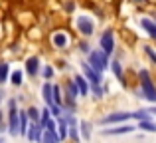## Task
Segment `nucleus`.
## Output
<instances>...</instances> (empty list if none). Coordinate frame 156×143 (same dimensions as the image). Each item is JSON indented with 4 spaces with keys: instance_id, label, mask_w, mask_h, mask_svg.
<instances>
[{
    "instance_id": "obj_1",
    "label": "nucleus",
    "mask_w": 156,
    "mask_h": 143,
    "mask_svg": "<svg viewBox=\"0 0 156 143\" xmlns=\"http://www.w3.org/2000/svg\"><path fill=\"white\" fill-rule=\"evenodd\" d=\"M138 80H140V97L148 100L150 103H156V85L152 81L148 70H140L138 72Z\"/></svg>"
},
{
    "instance_id": "obj_2",
    "label": "nucleus",
    "mask_w": 156,
    "mask_h": 143,
    "mask_svg": "<svg viewBox=\"0 0 156 143\" xmlns=\"http://www.w3.org/2000/svg\"><path fill=\"white\" fill-rule=\"evenodd\" d=\"M8 133L20 135V109L16 100H8Z\"/></svg>"
},
{
    "instance_id": "obj_3",
    "label": "nucleus",
    "mask_w": 156,
    "mask_h": 143,
    "mask_svg": "<svg viewBox=\"0 0 156 143\" xmlns=\"http://www.w3.org/2000/svg\"><path fill=\"white\" fill-rule=\"evenodd\" d=\"M87 62L91 64L97 72H105L107 68L111 66L109 64V54H107L103 48H101V50H91L87 54Z\"/></svg>"
},
{
    "instance_id": "obj_4",
    "label": "nucleus",
    "mask_w": 156,
    "mask_h": 143,
    "mask_svg": "<svg viewBox=\"0 0 156 143\" xmlns=\"http://www.w3.org/2000/svg\"><path fill=\"white\" fill-rule=\"evenodd\" d=\"M75 26H77V30H79V34H83L85 38H89V36L95 34V22H93V18L87 16V14H79L75 18Z\"/></svg>"
},
{
    "instance_id": "obj_5",
    "label": "nucleus",
    "mask_w": 156,
    "mask_h": 143,
    "mask_svg": "<svg viewBox=\"0 0 156 143\" xmlns=\"http://www.w3.org/2000/svg\"><path fill=\"white\" fill-rule=\"evenodd\" d=\"M134 119V111H113L109 115L101 117L99 123L101 125H109V123H126V121Z\"/></svg>"
},
{
    "instance_id": "obj_6",
    "label": "nucleus",
    "mask_w": 156,
    "mask_h": 143,
    "mask_svg": "<svg viewBox=\"0 0 156 143\" xmlns=\"http://www.w3.org/2000/svg\"><path fill=\"white\" fill-rule=\"evenodd\" d=\"M99 48H103V50H105L109 56L115 52V32H113V28H107L103 34H101V38H99Z\"/></svg>"
},
{
    "instance_id": "obj_7",
    "label": "nucleus",
    "mask_w": 156,
    "mask_h": 143,
    "mask_svg": "<svg viewBox=\"0 0 156 143\" xmlns=\"http://www.w3.org/2000/svg\"><path fill=\"white\" fill-rule=\"evenodd\" d=\"M134 129H138V125H130L129 121L126 123H119L117 127H107L103 129V135H126V133H133Z\"/></svg>"
},
{
    "instance_id": "obj_8",
    "label": "nucleus",
    "mask_w": 156,
    "mask_h": 143,
    "mask_svg": "<svg viewBox=\"0 0 156 143\" xmlns=\"http://www.w3.org/2000/svg\"><path fill=\"white\" fill-rule=\"evenodd\" d=\"M79 66H81V70H83V73L89 77L91 84H101V81H103V72H97L89 62H81Z\"/></svg>"
},
{
    "instance_id": "obj_9",
    "label": "nucleus",
    "mask_w": 156,
    "mask_h": 143,
    "mask_svg": "<svg viewBox=\"0 0 156 143\" xmlns=\"http://www.w3.org/2000/svg\"><path fill=\"white\" fill-rule=\"evenodd\" d=\"M26 137H28L30 141H42V137H44V127L40 125V121H32Z\"/></svg>"
},
{
    "instance_id": "obj_10",
    "label": "nucleus",
    "mask_w": 156,
    "mask_h": 143,
    "mask_svg": "<svg viewBox=\"0 0 156 143\" xmlns=\"http://www.w3.org/2000/svg\"><path fill=\"white\" fill-rule=\"evenodd\" d=\"M40 72V58L38 56H30V58L26 60V73L30 77H36Z\"/></svg>"
},
{
    "instance_id": "obj_11",
    "label": "nucleus",
    "mask_w": 156,
    "mask_h": 143,
    "mask_svg": "<svg viewBox=\"0 0 156 143\" xmlns=\"http://www.w3.org/2000/svg\"><path fill=\"white\" fill-rule=\"evenodd\" d=\"M42 100H44V103H46V105L55 103V100H53V85L50 84V80H46V81H44V85H42Z\"/></svg>"
},
{
    "instance_id": "obj_12",
    "label": "nucleus",
    "mask_w": 156,
    "mask_h": 143,
    "mask_svg": "<svg viewBox=\"0 0 156 143\" xmlns=\"http://www.w3.org/2000/svg\"><path fill=\"white\" fill-rule=\"evenodd\" d=\"M75 81H77V85H79V92H81V97H85V96H89V92H91V81H89V77L85 76V73H77L75 76Z\"/></svg>"
},
{
    "instance_id": "obj_13",
    "label": "nucleus",
    "mask_w": 156,
    "mask_h": 143,
    "mask_svg": "<svg viewBox=\"0 0 156 143\" xmlns=\"http://www.w3.org/2000/svg\"><path fill=\"white\" fill-rule=\"evenodd\" d=\"M51 42H53V48L63 50V48H67L69 38H67V34H65V32H55V34L51 36Z\"/></svg>"
},
{
    "instance_id": "obj_14",
    "label": "nucleus",
    "mask_w": 156,
    "mask_h": 143,
    "mask_svg": "<svg viewBox=\"0 0 156 143\" xmlns=\"http://www.w3.org/2000/svg\"><path fill=\"white\" fill-rule=\"evenodd\" d=\"M140 26H142V30H144L150 38L156 40V20H150V18L144 16V18H140Z\"/></svg>"
},
{
    "instance_id": "obj_15",
    "label": "nucleus",
    "mask_w": 156,
    "mask_h": 143,
    "mask_svg": "<svg viewBox=\"0 0 156 143\" xmlns=\"http://www.w3.org/2000/svg\"><path fill=\"white\" fill-rule=\"evenodd\" d=\"M30 115H28V109H24V111H20V135L26 137L28 135V129H30Z\"/></svg>"
},
{
    "instance_id": "obj_16",
    "label": "nucleus",
    "mask_w": 156,
    "mask_h": 143,
    "mask_svg": "<svg viewBox=\"0 0 156 143\" xmlns=\"http://www.w3.org/2000/svg\"><path fill=\"white\" fill-rule=\"evenodd\" d=\"M111 70H113V73L117 76V80L121 81V85H126V81H125V72H122V64L119 62V60H113V62H111Z\"/></svg>"
},
{
    "instance_id": "obj_17",
    "label": "nucleus",
    "mask_w": 156,
    "mask_h": 143,
    "mask_svg": "<svg viewBox=\"0 0 156 143\" xmlns=\"http://www.w3.org/2000/svg\"><path fill=\"white\" fill-rule=\"evenodd\" d=\"M61 137H59V131H55V129H44V137L42 141L46 143H57Z\"/></svg>"
},
{
    "instance_id": "obj_18",
    "label": "nucleus",
    "mask_w": 156,
    "mask_h": 143,
    "mask_svg": "<svg viewBox=\"0 0 156 143\" xmlns=\"http://www.w3.org/2000/svg\"><path fill=\"white\" fill-rule=\"evenodd\" d=\"M79 127H81V137H83L85 141H89V139H91V127H93V123H91V121H87V119H83V121H79Z\"/></svg>"
},
{
    "instance_id": "obj_19",
    "label": "nucleus",
    "mask_w": 156,
    "mask_h": 143,
    "mask_svg": "<svg viewBox=\"0 0 156 143\" xmlns=\"http://www.w3.org/2000/svg\"><path fill=\"white\" fill-rule=\"evenodd\" d=\"M138 129H140V131H148V133H156V121H152V119H140V121H138Z\"/></svg>"
},
{
    "instance_id": "obj_20",
    "label": "nucleus",
    "mask_w": 156,
    "mask_h": 143,
    "mask_svg": "<svg viewBox=\"0 0 156 143\" xmlns=\"http://www.w3.org/2000/svg\"><path fill=\"white\" fill-rule=\"evenodd\" d=\"M22 77H24V73L20 72V70H14L12 72V76H10V81H12V85H14V88H20V85H22Z\"/></svg>"
},
{
    "instance_id": "obj_21",
    "label": "nucleus",
    "mask_w": 156,
    "mask_h": 143,
    "mask_svg": "<svg viewBox=\"0 0 156 143\" xmlns=\"http://www.w3.org/2000/svg\"><path fill=\"white\" fill-rule=\"evenodd\" d=\"M53 100H55V103L63 105V92H61V85L57 84H53Z\"/></svg>"
},
{
    "instance_id": "obj_22",
    "label": "nucleus",
    "mask_w": 156,
    "mask_h": 143,
    "mask_svg": "<svg viewBox=\"0 0 156 143\" xmlns=\"http://www.w3.org/2000/svg\"><path fill=\"white\" fill-rule=\"evenodd\" d=\"M28 115H30V119L32 121H40L42 119V109H38V107H28Z\"/></svg>"
},
{
    "instance_id": "obj_23",
    "label": "nucleus",
    "mask_w": 156,
    "mask_h": 143,
    "mask_svg": "<svg viewBox=\"0 0 156 143\" xmlns=\"http://www.w3.org/2000/svg\"><path fill=\"white\" fill-rule=\"evenodd\" d=\"M91 93H93V97L101 100V97L105 96V89L101 88V84H91Z\"/></svg>"
},
{
    "instance_id": "obj_24",
    "label": "nucleus",
    "mask_w": 156,
    "mask_h": 143,
    "mask_svg": "<svg viewBox=\"0 0 156 143\" xmlns=\"http://www.w3.org/2000/svg\"><path fill=\"white\" fill-rule=\"evenodd\" d=\"M53 73H55V70H53L50 64H46V66L42 68V76H44V80H51V77H53Z\"/></svg>"
},
{
    "instance_id": "obj_25",
    "label": "nucleus",
    "mask_w": 156,
    "mask_h": 143,
    "mask_svg": "<svg viewBox=\"0 0 156 143\" xmlns=\"http://www.w3.org/2000/svg\"><path fill=\"white\" fill-rule=\"evenodd\" d=\"M10 76H12V73H10V66L4 62V64H2V80H0V81H2V84L10 81Z\"/></svg>"
},
{
    "instance_id": "obj_26",
    "label": "nucleus",
    "mask_w": 156,
    "mask_h": 143,
    "mask_svg": "<svg viewBox=\"0 0 156 143\" xmlns=\"http://www.w3.org/2000/svg\"><path fill=\"white\" fill-rule=\"evenodd\" d=\"M142 48H144V54L150 58V62H152L154 66H156V52H154V48H152V46H148V44H146V46H142Z\"/></svg>"
},
{
    "instance_id": "obj_27",
    "label": "nucleus",
    "mask_w": 156,
    "mask_h": 143,
    "mask_svg": "<svg viewBox=\"0 0 156 143\" xmlns=\"http://www.w3.org/2000/svg\"><path fill=\"white\" fill-rule=\"evenodd\" d=\"M79 50L83 52V54H89V52H91V50H89V44H87V42H81V44H79Z\"/></svg>"
},
{
    "instance_id": "obj_28",
    "label": "nucleus",
    "mask_w": 156,
    "mask_h": 143,
    "mask_svg": "<svg viewBox=\"0 0 156 143\" xmlns=\"http://www.w3.org/2000/svg\"><path fill=\"white\" fill-rule=\"evenodd\" d=\"M65 12H73V8H75V4H73V0H69V2H65Z\"/></svg>"
},
{
    "instance_id": "obj_29",
    "label": "nucleus",
    "mask_w": 156,
    "mask_h": 143,
    "mask_svg": "<svg viewBox=\"0 0 156 143\" xmlns=\"http://www.w3.org/2000/svg\"><path fill=\"white\" fill-rule=\"evenodd\" d=\"M146 109H148V111H150V113H152V115H156V103L152 105V107H146Z\"/></svg>"
},
{
    "instance_id": "obj_30",
    "label": "nucleus",
    "mask_w": 156,
    "mask_h": 143,
    "mask_svg": "<svg viewBox=\"0 0 156 143\" xmlns=\"http://www.w3.org/2000/svg\"><path fill=\"white\" fill-rule=\"evenodd\" d=\"M133 2H142V4H144V2H148V0H133Z\"/></svg>"
}]
</instances>
